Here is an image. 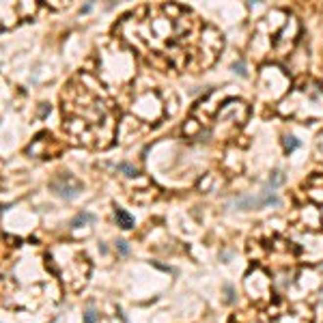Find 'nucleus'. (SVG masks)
Here are the masks:
<instances>
[{
	"instance_id": "3",
	"label": "nucleus",
	"mask_w": 323,
	"mask_h": 323,
	"mask_svg": "<svg viewBox=\"0 0 323 323\" xmlns=\"http://www.w3.org/2000/svg\"><path fill=\"white\" fill-rule=\"evenodd\" d=\"M37 2H0V30L11 28L20 24L22 20H28L37 13Z\"/></svg>"
},
{
	"instance_id": "4",
	"label": "nucleus",
	"mask_w": 323,
	"mask_h": 323,
	"mask_svg": "<svg viewBox=\"0 0 323 323\" xmlns=\"http://www.w3.org/2000/svg\"><path fill=\"white\" fill-rule=\"evenodd\" d=\"M276 323H312V312L308 306L295 304V306H291V310L278 315Z\"/></svg>"
},
{
	"instance_id": "1",
	"label": "nucleus",
	"mask_w": 323,
	"mask_h": 323,
	"mask_svg": "<svg viewBox=\"0 0 323 323\" xmlns=\"http://www.w3.org/2000/svg\"><path fill=\"white\" fill-rule=\"evenodd\" d=\"M118 35L162 69H205L222 50V37L181 4H147L127 13Z\"/></svg>"
},
{
	"instance_id": "7",
	"label": "nucleus",
	"mask_w": 323,
	"mask_h": 323,
	"mask_svg": "<svg viewBox=\"0 0 323 323\" xmlns=\"http://www.w3.org/2000/svg\"><path fill=\"white\" fill-rule=\"evenodd\" d=\"M93 321H95V312L89 310V312H86V323H93Z\"/></svg>"
},
{
	"instance_id": "5",
	"label": "nucleus",
	"mask_w": 323,
	"mask_h": 323,
	"mask_svg": "<svg viewBox=\"0 0 323 323\" xmlns=\"http://www.w3.org/2000/svg\"><path fill=\"white\" fill-rule=\"evenodd\" d=\"M116 220H118V224H121L123 229H132V226H134V220L129 218L123 209H116Z\"/></svg>"
},
{
	"instance_id": "6",
	"label": "nucleus",
	"mask_w": 323,
	"mask_h": 323,
	"mask_svg": "<svg viewBox=\"0 0 323 323\" xmlns=\"http://www.w3.org/2000/svg\"><path fill=\"white\" fill-rule=\"evenodd\" d=\"M284 144H287V149H289V151H293V149H295V147H298V144H300V142H298V140H295L293 136H291V138H287V142H284Z\"/></svg>"
},
{
	"instance_id": "2",
	"label": "nucleus",
	"mask_w": 323,
	"mask_h": 323,
	"mask_svg": "<svg viewBox=\"0 0 323 323\" xmlns=\"http://www.w3.org/2000/svg\"><path fill=\"white\" fill-rule=\"evenodd\" d=\"M63 129L75 144L104 149L115 138L116 108L86 75H75L63 91Z\"/></svg>"
}]
</instances>
